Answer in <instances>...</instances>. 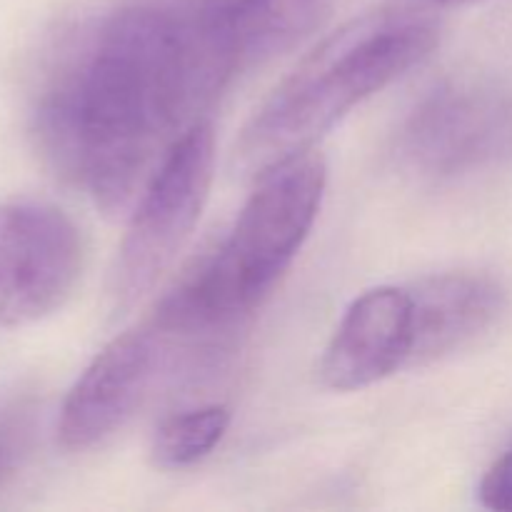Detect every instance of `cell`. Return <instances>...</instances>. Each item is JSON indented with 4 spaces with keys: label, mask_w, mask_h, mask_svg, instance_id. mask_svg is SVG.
Here are the masks:
<instances>
[{
    "label": "cell",
    "mask_w": 512,
    "mask_h": 512,
    "mask_svg": "<svg viewBox=\"0 0 512 512\" xmlns=\"http://www.w3.org/2000/svg\"><path fill=\"white\" fill-rule=\"evenodd\" d=\"M225 85L188 0H138L58 50L35 95V138L60 175L118 213Z\"/></svg>",
    "instance_id": "6da1fadb"
},
{
    "label": "cell",
    "mask_w": 512,
    "mask_h": 512,
    "mask_svg": "<svg viewBox=\"0 0 512 512\" xmlns=\"http://www.w3.org/2000/svg\"><path fill=\"white\" fill-rule=\"evenodd\" d=\"M440 25L418 8H380L325 35L268 95L238 143V163L253 178L300 153L335 128L355 105L428 58Z\"/></svg>",
    "instance_id": "7a4b0ae2"
},
{
    "label": "cell",
    "mask_w": 512,
    "mask_h": 512,
    "mask_svg": "<svg viewBox=\"0 0 512 512\" xmlns=\"http://www.w3.org/2000/svg\"><path fill=\"white\" fill-rule=\"evenodd\" d=\"M325 183L328 168L315 150L258 175V188L223 243L150 320L163 338L218 333L248 318L308 240Z\"/></svg>",
    "instance_id": "3957f363"
},
{
    "label": "cell",
    "mask_w": 512,
    "mask_h": 512,
    "mask_svg": "<svg viewBox=\"0 0 512 512\" xmlns=\"http://www.w3.org/2000/svg\"><path fill=\"white\" fill-rule=\"evenodd\" d=\"M215 165L213 125L195 120L150 173L130 218L113 273L120 308L143 298L193 235L210 195Z\"/></svg>",
    "instance_id": "277c9868"
},
{
    "label": "cell",
    "mask_w": 512,
    "mask_h": 512,
    "mask_svg": "<svg viewBox=\"0 0 512 512\" xmlns=\"http://www.w3.org/2000/svg\"><path fill=\"white\" fill-rule=\"evenodd\" d=\"M83 270V240L60 208L0 203V328L38 323L65 305Z\"/></svg>",
    "instance_id": "5b68a950"
},
{
    "label": "cell",
    "mask_w": 512,
    "mask_h": 512,
    "mask_svg": "<svg viewBox=\"0 0 512 512\" xmlns=\"http://www.w3.org/2000/svg\"><path fill=\"white\" fill-rule=\"evenodd\" d=\"M165 338L153 323L110 340L83 370L58 420L60 445L88 450L120 430L148 393Z\"/></svg>",
    "instance_id": "8992f818"
},
{
    "label": "cell",
    "mask_w": 512,
    "mask_h": 512,
    "mask_svg": "<svg viewBox=\"0 0 512 512\" xmlns=\"http://www.w3.org/2000/svg\"><path fill=\"white\" fill-rule=\"evenodd\" d=\"M413 348V293L380 285L345 310L320 360V380L338 393L370 388L398 370L413 368Z\"/></svg>",
    "instance_id": "52a82bcc"
},
{
    "label": "cell",
    "mask_w": 512,
    "mask_h": 512,
    "mask_svg": "<svg viewBox=\"0 0 512 512\" xmlns=\"http://www.w3.org/2000/svg\"><path fill=\"white\" fill-rule=\"evenodd\" d=\"M210 58L233 80L283 53L323 18L328 0H188Z\"/></svg>",
    "instance_id": "ba28073f"
},
{
    "label": "cell",
    "mask_w": 512,
    "mask_h": 512,
    "mask_svg": "<svg viewBox=\"0 0 512 512\" xmlns=\"http://www.w3.org/2000/svg\"><path fill=\"white\" fill-rule=\"evenodd\" d=\"M415 310L413 365L463 348L498 320L503 288L488 275L445 273L410 285Z\"/></svg>",
    "instance_id": "9c48e42d"
},
{
    "label": "cell",
    "mask_w": 512,
    "mask_h": 512,
    "mask_svg": "<svg viewBox=\"0 0 512 512\" xmlns=\"http://www.w3.org/2000/svg\"><path fill=\"white\" fill-rule=\"evenodd\" d=\"M230 425V410L225 405H203L170 415L155 430L153 458L160 468H188L208 458Z\"/></svg>",
    "instance_id": "30bf717a"
},
{
    "label": "cell",
    "mask_w": 512,
    "mask_h": 512,
    "mask_svg": "<svg viewBox=\"0 0 512 512\" xmlns=\"http://www.w3.org/2000/svg\"><path fill=\"white\" fill-rule=\"evenodd\" d=\"M35 433V403L13 400L0 408V485L20 468Z\"/></svg>",
    "instance_id": "8fae6325"
},
{
    "label": "cell",
    "mask_w": 512,
    "mask_h": 512,
    "mask_svg": "<svg viewBox=\"0 0 512 512\" xmlns=\"http://www.w3.org/2000/svg\"><path fill=\"white\" fill-rule=\"evenodd\" d=\"M478 493L485 508L512 512V448L490 465Z\"/></svg>",
    "instance_id": "7c38bea8"
},
{
    "label": "cell",
    "mask_w": 512,
    "mask_h": 512,
    "mask_svg": "<svg viewBox=\"0 0 512 512\" xmlns=\"http://www.w3.org/2000/svg\"><path fill=\"white\" fill-rule=\"evenodd\" d=\"M430 5H470V3H483V0H423Z\"/></svg>",
    "instance_id": "4fadbf2b"
}]
</instances>
